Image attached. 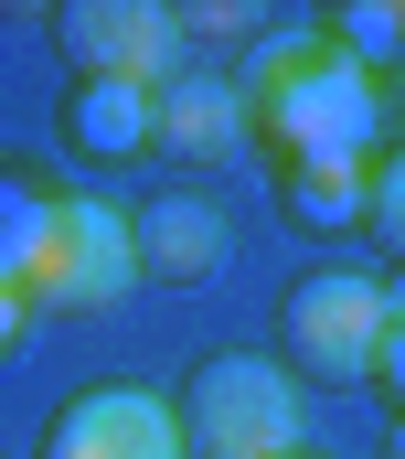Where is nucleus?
I'll return each mask as SVG.
<instances>
[{"mask_svg":"<svg viewBox=\"0 0 405 459\" xmlns=\"http://www.w3.org/2000/svg\"><path fill=\"white\" fill-rule=\"evenodd\" d=\"M363 235H374V246H384V256L405 267V150H384V160H374V204H363Z\"/></svg>","mask_w":405,"mask_h":459,"instance_id":"obj_13","label":"nucleus"},{"mask_svg":"<svg viewBox=\"0 0 405 459\" xmlns=\"http://www.w3.org/2000/svg\"><path fill=\"white\" fill-rule=\"evenodd\" d=\"M43 459H193V449H182V406L160 385H86L54 406Z\"/></svg>","mask_w":405,"mask_h":459,"instance_id":"obj_6","label":"nucleus"},{"mask_svg":"<svg viewBox=\"0 0 405 459\" xmlns=\"http://www.w3.org/2000/svg\"><path fill=\"white\" fill-rule=\"evenodd\" d=\"M384 278H363V267H309L299 289L278 299V352L299 363L309 385H374V363H384Z\"/></svg>","mask_w":405,"mask_h":459,"instance_id":"obj_3","label":"nucleus"},{"mask_svg":"<svg viewBox=\"0 0 405 459\" xmlns=\"http://www.w3.org/2000/svg\"><path fill=\"white\" fill-rule=\"evenodd\" d=\"M171 406H182L193 459H299V385H289V363H267L246 342L202 352Z\"/></svg>","mask_w":405,"mask_h":459,"instance_id":"obj_2","label":"nucleus"},{"mask_svg":"<svg viewBox=\"0 0 405 459\" xmlns=\"http://www.w3.org/2000/svg\"><path fill=\"white\" fill-rule=\"evenodd\" d=\"M384 321H395V332H405V267H395V278H384Z\"/></svg>","mask_w":405,"mask_h":459,"instance_id":"obj_17","label":"nucleus"},{"mask_svg":"<svg viewBox=\"0 0 405 459\" xmlns=\"http://www.w3.org/2000/svg\"><path fill=\"white\" fill-rule=\"evenodd\" d=\"M320 32H331V54H352V65L374 75V65H384V54L405 43V0H341Z\"/></svg>","mask_w":405,"mask_h":459,"instance_id":"obj_12","label":"nucleus"},{"mask_svg":"<svg viewBox=\"0 0 405 459\" xmlns=\"http://www.w3.org/2000/svg\"><path fill=\"white\" fill-rule=\"evenodd\" d=\"M299 459H320V449H299Z\"/></svg>","mask_w":405,"mask_h":459,"instance_id":"obj_19","label":"nucleus"},{"mask_svg":"<svg viewBox=\"0 0 405 459\" xmlns=\"http://www.w3.org/2000/svg\"><path fill=\"white\" fill-rule=\"evenodd\" d=\"M384 459H405V428H395V438H384Z\"/></svg>","mask_w":405,"mask_h":459,"instance_id":"obj_18","label":"nucleus"},{"mask_svg":"<svg viewBox=\"0 0 405 459\" xmlns=\"http://www.w3.org/2000/svg\"><path fill=\"white\" fill-rule=\"evenodd\" d=\"M374 385L395 395V428H405V332H384V363H374Z\"/></svg>","mask_w":405,"mask_h":459,"instance_id":"obj_16","label":"nucleus"},{"mask_svg":"<svg viewBox=\"0 0 405 459\" xmlns=\"http://www.w3.org/2000/svg\"><path fill=\"white\" fill-rule=\"evenodd\" d=\"M128 235H139V278H171V289H202L224 267V214L202 193H160V204H128Z\"/></svg>","mask_w":405,"mask_h":459,"instance_id":"obj_8","label":"nucleus"},{"mask_svg":"<svg viewBox=\"0 0 405 459\" xmlns=\"http://www.w3.org/2000/svg\"><path fill=\"white\" fill-rule=\"evenodd\" d=\"M182 32H202V43H235V32H256V11H235V0H193V11H171Z\"/></svg>","mask_w":405,"mask_h":459,"instance_id":"obj_14","label":"nucleus"},{"mask_svg":"<svg viewBox=\"0 0 405 459\" xmlns=\"http://www.w3.org/2000/svg\"><path fill=\"white\" fill-rule=\"evenodd\" d=\"M128 289H139L128 204H107V193H54V225H43V256H32V310H117Z\"/></svg>","mask_w":405,"mask_h":459,"instance_id":"obj_4","label":"nucleus"},{"mask_svg":"<svg viewBox=\"0 0 405 459\" xmlns=\"http://www.w3.org/2000/svg\"><path fill=\"white\" fill-rule=\"evenodd\" d=\"M54 43H65V65H75V86H171V43H182V22L160 11V0H65L54 11Z\"/></svg>","mask_w":405,"mask_h":459,"instance_id":"obj_5","label":"nucleus"},{"mask_svg":"<svg viewBox=\"0 0 405 459\" xmlns=\"http://www.w3.org/2000/svg\"><path fill=\"white\" fill-rule=\"evenodd\" d=\"M246 128H256V108H246V86H235V75H171V86H160V150H171V160H193V171L235 160V150H246Z\"/></svg>","mask_w":405,"mask_h":459,"instance_id":"obj_7","label":"nucleus"},{"mask_svg":"<svg viewBox=\"0 0 405 459\" xmlns=\"http://www.w3.org/2000/svg\"><path fill=\"white\" fill-rule=\"evenodd\" d=\"M65 150L75 160H139L160 150V86H65Z\"/></svg>","mask_w":405,"mask_h":459,"instance_id":"obj_9","label":"nucleus"},{"mask_svg":"<svg viewBox=\"0 0 405 459\" xmlns=\"http://www.w3.org/2000/svg\"><path fill=\"white\" fill-rule=\"evenodd\" d=\"M32 321H43V310L22 299V278H0V363H11V352L32 342Z\"/></svg>","mask_w":405,"mask_h":459,"instance_id":"obj_15","label":"nucleus"},{"mask_svg":"<svg viewBox=\"0 0 405 459\" xmlns=\"http://www.w3.org/2000/svg\"><path fill=\"white\" fill-rule=\"evenodd\" d=\"M235 86H246L256 128L278 139V160H374V139H384V86L352 54H331L320 22L267 32Z\"/></svg>","mask_w":405,"mask_h":459,"instance_id":"obj_1","label":"nucleus"},{"mask_svg":"<svg viewBox=\"0 0 405 459\" xmlns=\"http://www.w3.org/2000/svg\"><path fill=\"white\" fill-rule=\"evenodd\" d=\"M43 225H54V182H32L22 160H0V278H22V299H32Z\"/></svg>","mask_w":405,"mask_h":459,"instance_id":"obj_11","label":"nucleus"},{"mask_svg":"<svg viewBox=\"0 0 405 459\" xmlns=\"http://www.w3.org/2000/svg\"><path fill=\"white\" fill-rule=\"evenodd\" d=\"M278 193H289V225L352 235L374 204V160H278Z\"/></svg>","mask_w":405,"mask_h":459,"instance_id":"obj_10","label":"nucleus"}]
</instances>
